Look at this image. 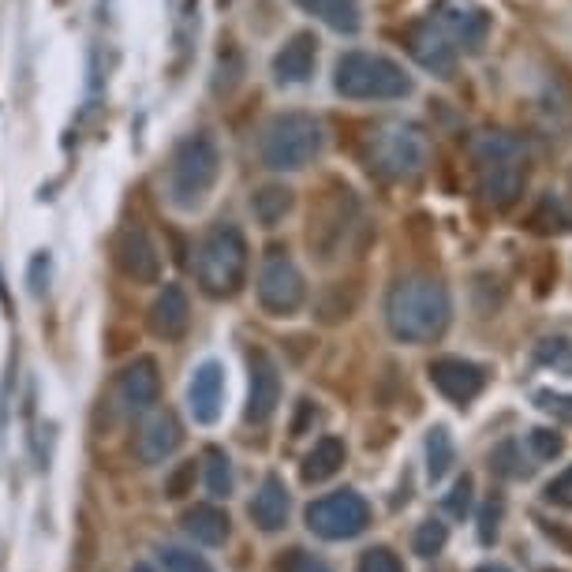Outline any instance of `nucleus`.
I'll list each match as a JSON object with an SVG mask.
<instances>
[{
    "instance_id": "obj_1",
    "label": "nucleus",
    "mask_w": 572,
    "mask_h": 572,
    "mask_svg": "<svg viewBox=\"0 0 572 572\" xmlns=\"http://www.w3.org/2000/svg\"><path fill=\"white\" fill-rule=\"evenodd\" d=\"M453 299L434 277H404L386 296V325L404 344H431L449 330Z\"/></svg>"
},
{
    "instance_id": "obj_2",
    "label": "nucleus",
    "mask_w": 572,
    "mask_h": 572,
    "mask_svg": "<svg viewBox=\"0 0 572 572\" xmlns=\"http://www.w3.org/2000/svg\"><path fill=\"white\" fill-rule=\"evenodd\" d=\"M471 158H476L479 195L494 210H508L520 203L524 187H528V147L508 131H483L471 142Z\"/></svg>"
},
{
    "instance_id": "obj_3",
    "label": "nucleus",
    "mask_w": 572,
    "mask_h": 572,
    "mask_svg": "<svg viewBox=\"0 0 572 572\" xmlns=\"http://www.w3.org/2000/svg\"><path fill=\"white\" fill-rule=\"evenodd\" d=\"M217 176H221V150L206 131L187 135L169 158V203L176 210H198L206 203V195L214 191Z\"/></svg>"
},
{
    "instance_id": "obj_4",
    "label": "nucleus",
    "mask_w": 572,
    "mask_h": 572,
    "mask_svg": "<svg viewBox=\"0 0 572 572\" xmlns=\"http://www.w3.org/2000/svg\"><path fill=\"white\" fill-rule=\"evenodd\" d=\"M333 87L352 102H397L412 94V76L381 53H344L333 68Z\"/></svg>"
},
{
    "instance_id": "obj_5",
    "label": "nucleus",
    "mask_w": 572,
    "mask_h": 572,
    "mask_svg": "<svg viewBox=\"0 0 572 572\" xmlns=\"http://www.w3.org/2000/svg\"><path fill=\"white\" fill-rule=\"evenodd\" d=\"M322 124L311 113H281L259 139V158L270 172H299L322 153Z\"/></svg>"
},
{
    "instance_id": "obj_6",
    "label": "nucleus",
    "mask_w": 572,
    "mask_h": 572,
    "mask_svg": "<svg viewBox=\"0 0 572 572\" xmlns=\"http://www.w3.org/2000/svg\"><path fill=\"white\" fill-rule=\"evenodd\" d=\"M431 161V142L415 124L386 121L367 135V165L386 180H415Z\"/></svg>"
},
{
    "instance_id": "obj_7",
    "label": "nucleus",
    "mask_w": 572,
    "mask_h": 572,
    "mask_svg": "<svg viewBox=\"0 0 572 572\" xmlns=\"http://www.w3.org/2000/svg\"><path fill=\"white\" fill-rule=\"evenodd\" d=\"M248 240L236 225H214L198 248V285L206 296L229 299L248 277Z\"/></svg>"
},
{
    "instance_id": "obj_8",
    "label": "nucleus",
    "mask_w": 572,
    "mask_h": 572,
    "mask_svg": "<svg viewBox=\"0 0 572 572\" xmlns=\"http://www.w3.org/2000/svg\"><path fill=\"white\" fill-rule=\"evenodd\" d=\"M304 520L318 539L344 542V539H356V535L367 531L370 505H367V497L356 494V490H333V494H325L307 505Z\"/></svg>"
},
{
    "instance_id": "obj_9",
    "label": "nucleus",
    "mask_w": 572,
    "mask_h": 572,
    "mask_svg": "<svg viewBox=\"0 0 572 572\" xmlns=\"http://www.w3.org/2000/svg\"><path fill=\"white\" fill-rule=\"evenodd\" d=\"M307 299V281L299 274V266L288 259V251H270L266 262L259 270V304L270 314L285 318L296 314Z\"/></svg>"
},
{
    "instance_id": "obj_10",
    "label": "nucleus",
    "mask_w": 572,
    "mask_h": 572,
    "mask_svg": "<svg viewBox=\"0 0 572 572\" xmlns=\"http://www.w3.org/2000/svg\"><path fill=\"white\" fill-rule=\"evenodd\" d=\"M352 217H356V198H352L348 187H338L333 198H322V203L311 210V229H307L311 251H318L322 259H333V251L341 248L344 232L352 229Z\"/></svg>"
},
{
    "instance_id": "obj_11",
    "label": "nucleus",
    "mask_w": 572,
    "mask_h": 572,
    "mask_svg": "<svg viewBox=\"0 0 572 572\" xmlns=\"http://www.w3.org/2000/svg\"><path fill=\"white\" fill-rule=\"evenodd\" d=\"M431 15L445 31V38L468 53H479L490 38V12L476 0H438Z\"/></svg>"
},
{
    "instance_id": "obj_12",
    "label": "nucleus",
    "mask_w": 572,
    "mask_h": 572,
    "mask_svg": "<svg viewBox=\"0 0 572 572\" xmlns=\"http://www.w3.org/2000/svg\"><path fill=\"white\" fill-rule=\"evenodd\" d=\"M426 375H431V386L438 389L445 401L460 408L471 404L487 389V370L465 356H438L426 367Z\"/></svg>"
},
{
    "instance_id": "obj_13",
    "label": "nucleus",
    "mask_w": 572,
    "mask_h": 572,
    "mask_svg": "<svg viewBox=\"0 0 572 572\" xmlns=\"http://www.w3.org/2000/svg\"><path fill=\"white\" fill-rule=\"evenodd\" d=\"M404 45H408V53H412L420 68H426L431 76H438V79H453V71H457V45L445 38V31L434 20H423V23L408 26Z\"/></svg>"
},
{
    "instance_id": "obj_14",
    "label": "nucleus",
    "mask_w": 572,
    "mask_h": 572,
    "mask_svg": "<svg viewBox=\"0 0 572 572\" xmlns=\"http://www.w3.org/2000/svg\"><path fill=\"white\" fill-rule=\"evenodd\" d=\"M113 259L121 266L124 277H131L135 285H153L161 277V259H158V248L150 243V236L139 229V225H127L121 229L113 243Z\"/></svg>"
},
{
    "instance_id": "obj_15",
    "label": "nucleus",
    "mask_w": 572,
    "mask_h": 572,
    "mask_svg": "<svg viewBox=\"0 0 572 572\" xmlns=\"http://www.w3.org/2000/svg\"><path fill=\"white\" fill-rule=\"evenodd\" d=\"M187 408L198 426H214L225 408V367L217 359H206L195 367L187 381Z\"/></svg>"
},
{
    "instance_id": "obj_16",
    "label": "nucleus",
    "mask_w": 572,
    "mask_h": 572,
    "mask_svg": "<svg viewBox=\"0 0 572 572\" xmlns=\"http://www.w3.org/2000/svg\"><path fill=\"white\" fill-rule=\"evenodd\" d=\"M158 397H161L158 359L139 356L135 363H127L121 370V378H116V404H121L124 412L139 415V412H147L150 404H158Z\"/></svg>"
},
{
    "instance_id": "obj_17",
    "label": "nucleus",
    "mask_w": 572,
    "mask_h": 572,
    "mask_svg": "<svg viewBox=\"0 0 572 572\" xmlns=\"http://www.w3.org/2000/svg\"><path fill=\"white\" fill-rule=\"evenodd\" d=\"M281 404V370L266 352H251V389H248V423H266Z\"/></svg>"
},
{
    "instance_id": "obj_18",
    "label": "nucleus",
    "mask_w": 572,
    "mask_h": 572,
    "mask_svg": "<svg viewBox=\"0 0 572 572\" xmlns=\"http://www.w3.org/2000/svg\"><path fill=\"white\" fill-rule=\"evenodd\" d=\"M184 442V426H180L176 415L169 412H153L147 423L139 426V460L142 465H165L172 453Z\"/></svg>"
},
{
    "instance_id": "obj_19",
    "label": "nucleus",
    "mask_w": 572,
    "mask_h": 572,
    "mask_svg": "<svg viewBox=\"0 0 572 572\" xmlns=\"http://www.w3.org/2000/svg\"><path fill=\"white\" fill-rule=\"evenodd\" d=\"M314 64H318V38L311 31H299L277 49L274 79L277 83H285V87L307 83V79L314 76Z\"/></svg>"
},
{
    "instance_id": "obj_20",
    "label": "nucleus",
    "mask_w": 572,
    "mask_h": 572,
    "mask_svg": "<svg viewBox=\"0 0 572 572\" xmlns=\"http://www.w3.org/2000/svg\"><path fill=\"white\" fill-rule=\"evenodd\" d=\"M150 330L161 341H180L191 330V299L180 285H165L150 307Z\"/></svg>"
},
{
    "instance_id": "obj_21",
    "label": "nucleus",
    "mask_w": 572,
    "mask_h": 572,
    "mask_svg": "<svg viewBox=\"0 0 572 572\" xmlns=\"http://www.w3.org/2000/svg\"><path fill=\"white\" fill-rule=\"evenodd\" d=\"M288 513H293V494H288L285 479L266 476L251 502V520L259 524L262 531H281L288 524Z\"/></svg>"
},
{
    "instance_id": "obj_22",
    "label": "nucleus",
    "mask_w": 572,
    "mask_h": 572,
    "mask_svg": "<svg viewBox=\"0 0 572 572\" xmlns=\"http://www.w3.org/2000/svg\"><path fill=\"white\" fill-rule=\"evenodd\" d=\"M184 531L198 542V547H225V539H229V531H232V520L221 505L203 502V505H191L184 513Z\"/></svg>"
},
{
    "instance_id": "obj_23",
    "label": "nucleus",
    "mask_w": 572,
    "mask_h": 572,
    "mask_svg": "<svg viewBox=\"0 0 572 572\" xmlns=\"http://www.w3.org/2000/svg\"><path fill=\"white\" fill-rule=\"evenodd\" d=\"M344 460H348V445H344V438H338V434H325V438H318L314 449L304 457L299 476H304L307 487L325 483V479H333L344 468Z\"/></svg>"
},
{
    "instance_id": "obj_24",
    "label": "nucleus",
    "mask_w": 572,
    "mask_h": 572,
    "mask_svg": "<svg viewBox=\"0 0 572 572\" xmlns=\"http://www.w3.org/2000/svg\"><path fill=\"white\" fill-rule=\"evenodd\" d=\"M307 15L322 20L330 31L341 34H356L359 31V0H296Z\"/></svg>"
},
{
    "instance_id": "obj_25",
    "label": "nucleus",
    "mask_w": 572,
    "mask_h": 572,
    "mask_svg": "<svg viewBox=\"0 0 572 572\" xmlns=\"http://www.w3.org/2000/svg\"><path fill=\"white\" fill-rule=\"evenodd\" d=\"M293 206H296V195L293 187L285 184H266L251 195V214L259 217V225H266V229H277V225L293 214Z\"/></svg>"
},
{
    "instance_id": "obj_26",
    "label": "nucleus",
    "mask_w": 572,
    "mask_h": 572,
    "mask_svg": "<svg viewBox=\"0 0 572 572\" xmlns=\"http://www.w3.org/2000/svg\"><path fill=\"white\" fill-rule=\"evenodd\" d=\"M423 453H426V479H431V483H442V479L449 476V468L457 465V445H453V434L445 431V426H431V431H426Z\"/></svg>"
},
{
    "instance_id": "obj_27",
    "label": "nucleus",
    "mask_w": 572,
    "mask_h": 572,
    "mask_svg": "<svg viewBox=\"0 0 572 572\" xmlns=\"http://www.w3.org/2000/svg\"><path fill=\"white\" fill-rule=\"evenodd\" d=\"M535 457L524 453V442L520 438H505L490 453V471H497L502 479H531L535 476Z\"/></svg>"
},
{
    "instance_id": "obj_28",
    "label": "nucleus",
    "mask_w": 572,
    "mask_h": 572,
    "mask_svg": "<svg viewBox=\"0 0 572 572\" xmlns=\"http://www.w3.org/2000/svg\"><path fill=\"white\" fill-rule=\"evenodd\" d=\"M203 468H206V487H210V494L214 497H229L232 494V460H229V453L210 445V449L203 453Z\"/></svg>"
},
{
    "instance_id": "obj_29",
    "label": "nucleus",
    "mask_w": 572,
    "mask_h": 572,
    "mask_svg": "<svg viewBox=\"0 0 572 572\" xmlns=\"http://www.w3.org/2000/svg\"><path fill=\"white\" fill-rule=\"evenodd\" d=\"M169 4H172V38H176L180 53H187L198 34V0H169Z\"/></svg>"
},
{
    "instance_id": "obj_30",
    "label": "nucleus",
    "mask_w": 572,
    "mask_h": 572,
    "mask_svg": "<svg viewBox=\"0 0 572 572\" xmlns=\"http://www.w3.org/2000/svg\"><path fill=\"white\" fill-rule=\"evenodd\" d=\"M445 542H449V528H445L442 520H423L412 535V550L420 553V558H438Z\"/></svg>"
},
{
    "instance_id": "obj_31",
    "label": "nucleus",
    "mask_w": 572,
    "mask_h": 572,
    "mask_svg": "<svg viewBox=\"0 0 572 572\" xmlns=\"http://www.w3.org/2000/svg\"><path fill=\"white\" fill-rule=\"evenodd\" d=\"M535 359H539L542 367L572 375V341L569 338H542L539 348H535Z\"/></svg>"
},
{
    "instance_id": "obj_32",
    "label": "nucleus",
    "mask_w": 572,
    "mask_h": 572,
    "mask_svg": "<svg viewBox=\"0 0 572 572\" xmlns=\"http://www.w3.org/2000/svg\"><path fill=\"white\" fill-rule=\"evenodd\" d=\"M502 516H505L502 494H490L483 502V508H479V542H483V547H494V542H497V531H502Z\"/></svg>"
},
{
    "instance_id": "obj_33",
    "label": "nucleus",
    "mask_w": 572,
    "mask_h": 572,
    "mask_svg": "<svg viewBox=\"0 0 572 572\" xmlns=\"http://www.w3.org/2000/svg\"><path fill=\"white\" fill-rule=\"evenodd\" d=\"M161 565H165V572H214V565L203 558V553L184 550V547L161 550Z\"/></svg>"
},
{
    "instance_id": "obj_34",
    "label": "nucleus",
    "mask_w": 572,
    "mask_h": 572,
    "mask_svg": "<svg viewBox=\"0 0 572 572\" xmlns=\"http://www.w3.org/2000/svg\"><path fill=\"white\" fill-rule=\"evenodd\" d=\"M471 502H476V479L460 476L457 483H453V490L445 494V508H449V516H457V520H465V516L471 513Z\"/></svg>"
},
{
    "instance_id": "obj_35",
    "label": "nucleus",
    "mask_w": 572,
    "mask_h": 572,
    "mask_svg": "<svg viewBox=\"0 0 572 572\" xmlns=\"http://www.w3.org/2000/svg\"><path fill=\"white\" fill-rule=\"evenodd\" d=\"M528 449L535 460H553L565 449V438L558 431H547V426H535V431H528Z\"/></svg>"
},
{
    "instance_id": "obj_36",
    "label": "nucleus",
    "mask_w": 572,
    "mask_h": 572,
    "mask_svg": "<svg viewBox=\"0 0 572 572\" xmlns=\"http://www.w3.org/2000/svg\"><path fill=\"white\" fill-rule=\"evenodd\" d=\"M356 572H404V561L397 558L389 547H370V550L359 553Z\"/></svg>"
},
{
    "instance_id": "obj_37",
    "label": "nucleus",
    "mask_w": 572,
    "mask_h": 572,
    "mask_svg": "<svg viewBox=\"0 0 572 572\" xmlns=\"http://www.w3.org/2000/svg\"><path fill=\"white\" fill-rule=\"evenodd\" d=\"M535 404H539L547 415H553V420L572 426V393H561V389H539V393H535Z\"/></svg>"
},
{
    "instance_id": "obj_38",
    "label": "nucleus",
    "mask_w": 572,
    "mask_h": 572,
    "mask_svg": "<svg viewBox=\"0 0 572 572\" xmlns=\"http://www.w3.org/2000/svg\"><path fill=\"white\" fill-rule=\"evenodd\" d=\"M195 476H198V465L195 460H184V465L172 468V476L165 479V497H187L195 490Z\"/></svg>"
},
{
    "instance_id": "obj_39",
    "label": "nucleus",
    "mask_w": 572,
    "mask_h": 572,
    "mask_svg": "<svg viewBox=\"0 0 572 572\" xmlns=\"http://www.w3.org/2000/svg\"><path fill=\"white\" fill-rule=\"evenodd\" d=\"M542 497H547L550 505H561V508H572V465L561 471V476H553L547 490H542Z\"/></svg>"
},
{
    "instance_id": "obj_40",
    "label": "nucleus",
    "mask_w": 572,
    "mask_h": 572,
    "mask_svg": "<svg viewBox=\"0 0 572 572\" xmlns=\"http://www.w3.org/2000/svg\"><path fill=\"white\" fill-rule=\"evenodd\" d=\"M281 572H330V565L307 550H288V558L281 561Z\"/></svg>"
},
{
    "instance_id": "obj_41",
    "label": "nucleus",
    "mask_w": 572,
    "mask_h": 572,
    "mask_svg": "<svg viewBox=\"0 0 572 572\" xmlns=\"http://www.w3.org/2000/svg\"><path fill=\"white\" fill-rule=\"evenodd\" d=\"M49 266H53V262H49V254H34V262H31V293L34 296H42L45 293V288H49Z\"/></svg>"
},
{
    "instance_id": "obj_42",
    "label": "nucleus",
    "mask_w": 572,
    "mask_h": 572,
    "mask_svg": "<svg viewBox=\"0 0 572 572\" xmlns=\"http://www.w3.org/2000/svg\"><path fill=\"white\" fill-rule=\"evenodd\" d=\"M542 531H547L550 539H558L561 547H565V550L572 553V531H569V528H553V524H542Z\"/></svg>"
},
{
    "instance_id": "obj_43",
    "label": "nucleus",
    "mask_w": 572,
    "mask_h": 572,
    "mask_svg": "<svg viewBox=\"0 0 572 572\" xmlns=\"http://www.w3.org/2000/svg\"><path fill=\"white\" fill-rule=\"evenodd\" d=\"M476 572H513V569H505V565H497V561H487V565H479Z\"/></svg>"
},
{
    "instance_id": "obj_44",
    "label": "nucleus",
    "mask_w": 572,
    "mask_h": 572,
    "mask_svg": "<svg viewBox=\"0 0 572 572\" xmlns=\"http://www.w3.org/2000/svg\"><path fill=\"white\" fill-rule=\"evenodd\" d=\"M131 572H153V569H150V565H142V561H139V565H135Z\"/></svg>"
},
{
    "instance_id": "obj_45",
    "label": "nucleus",
    "mask_w": 572,
    "mask_h": 572,
    "mask_svg": "<svg viewBox=\"0 0 572 572\" xmlns=\"http://www.w3.org/2000/svg\"><path fill=\"white\" fill-rule=\"evenodd\" d=\"M221 4H229V0H221Z\"/></svg>"
}]
</instances>
